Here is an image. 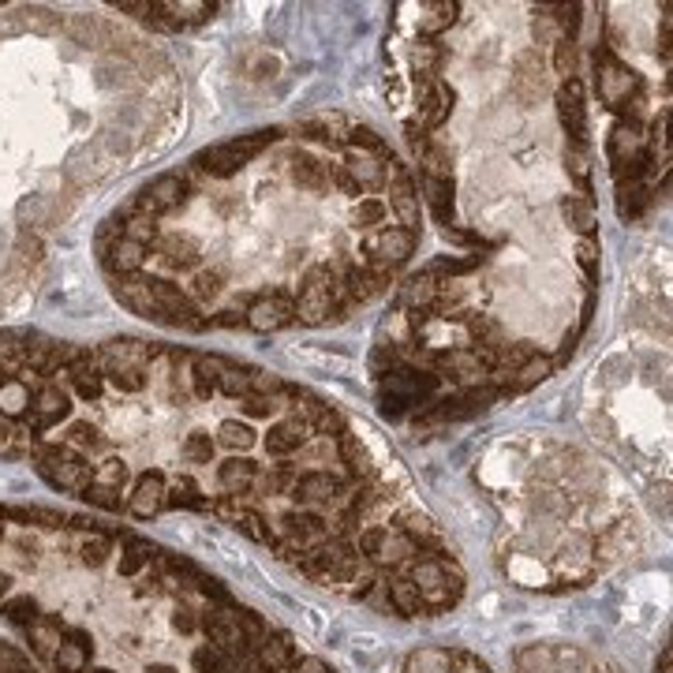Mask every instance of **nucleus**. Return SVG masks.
Here are the masks:
<instances>
[{"instance_id": "1", "label": "nucleus", "mask_w": 673, "mask_h": 673, "mask_svg": "<svg viewBox=\"0 0 673 673\" xmlns=\"http://www.w3.org/2000/svg\"><path fill=\"white\" fill-rule=\"evenodd\" d=\"M277 139H281V128L247 131V135H236V139H229V143H217V146H210V150L195 154V158L187 161V169L199 172L206 184H210V180L225 184V180H232V176H240V169L251 165L262 150H270Z\"/></svg>"}, {"instance_id": "2", "label": "nucleus", "mask_w": 673, "mask_h": 673, "mask_svg": "<svg viewBox=\"0 0 673 673\" xmlns=\"http://www.w3.org/2000/svg\"><path fill=\"white\" fill-rule=\"evenodd\" d=\"M442 386V378L438 374H427V371H416V367H393V371L382 374V386H378V397H382V412L389 416H401L408 408H416V404L430 401L434 393Z\"/></svg>"}, {"instance_id": "3", "label": "nucleus", "mask_w": 673, "mask_h": 673, "mask_svg": "<svg viewBox=\"0 0 673 673\" xmlns=\"http://www.w3.org/2000/svg\"><path fill=\"white\" fill-rule=\"evenodd\" d=\"M595 94L606 109H629V101L640 98V75L625 68L614 53H595Z\"/></svg>"}, {"instance_id": "4", "label": "nucleus", "mask_w": 673, "mask_h": 673, "mask_svg": "<svg viewBox=\"0 0 673 673\" xmlns=\"http://www.w3.org/2000/svg\"><path fill=\"white\" fill-rule=\"evenodd\" d=\"M498 397H502V393L490 386L460 389V393H453V397H445V401L434 404L430 412H419L416 423H457V419H472V416H479V412H487Z\"/></svg>"}, {"instance_id": "5", "label": "nucleus", "mask_w": 673, "mask_h": 673, "mask_svg": "<svg viewBox=\"0 0 673 673\" xmlns=\"http://www.w3.org/2000/svg\"><path fill=\"white\" fill-rule=\"evenodd\" d=\"M438 378H453L460 389H472V386H487V359L479 356L475 348H442L430 356Z\"/></svg>"}, {"instance_id": "6", "label": "nucleus", "mask_w": 673, "mask_h": 673, "mask_svg": "<svg viewBox=\"0 0 673 673\" xmlns=\"http://www.w3.org/2000/svg\"><path fill=\"white\" fill-rule=\"evenodd\" d=\"M419 247V232H408L401 225H386V229H374V236L363 244V251L371 255V262L378 266H389V270H397L404 266L408 258L416 255Z\"/></svg>"}, {"instance_id": "7", "label": "nucleus", "mask_w": 673, "mask_h": 673, "mask_svg": "<svg viewBox=\"0 0 673 673\" xmlns=\"http://www.w3.org/2000/svg\"><path fill=\"white\" fill-rule=\"evenodd\" d=\"M292 502L300 505V509H322V505H337L348 494L341 475L333 472H300L296 475V483H292Z\"/></svg>"}, {"instance_id": "8", "label": "nucleus", "mask_w": 673, "mask_h": 673, "mask_svg": "<svg viewBox=\"0 0 673 673\" xmlns=\"http://www.w3.org/2000/svg\"><path fill=\"white\" fill-rule=\"evenodd\" d=\"M386 180H389V210L397 214L401 221V229L408 232H419V195H416V184H412V176L404 172V165L389 158L386 161Z\"/></svg>"}, {"instance_id": "9", "label": "nucleus", "mask_w": 673, "mask_h": 673, "mask_svg": "<svg viewBox=\"0 0 673 673\" xmlns=\"http://www.w3.org/2000/svg\"><path fill=\"white\" fill-rule=\"evenodd\" d=\"M558 120L573 146H588V109H584V83L580 79H565L558 86Z\"/></svg>"}, {"instance_id": "10", "label": "nucleus", "mask_w": 673, "mask_h": 673, "mask_svg": "<svg viewBox=\"0 0 673 673\" xmlns=\"http://www.w3.org/2000/svg\"><path fill=\"white\" fill-rule=\"evenodd\" d=\"M258 472H262V464L251 457H221L214 464L217 494H225V498H247L258 483Z\"/></svg>"}, {"instance_id": "11", "label": "nucleus", "mask_w": 673, "mask_h": 673, "mask_svg": "<svg viewBox=\"0 0 673 673\" xmlns=\"http://www.w3.org/2000/svg\"><path fill=\"white\" fill-rule=\"evenodd\" d=\"M296 322V300H288L285 292H273V296H262L247 307L244 326L255 333H273V330H285Z\"/></svg>"}, {"instance_id": "12", "label": "nucleus", "mask_w": 673, "mask_h": 673, "mask_svg": "<svg viewBox=\"0 0 673 673\" xmlns=\"http://www.w3.org/2000/svg\"><path fill=\"white\" fill-rule=\"evenodd\" d=\"M307 442H311V427L300 416H281L277 423H270V434L262 438V449L277 460H288L292 453H300Z\"/></svg>"}, {"instance_id": "13", "label": "nucleus", "mask_w": 673, "mask_h": 673, "mask_svg": "<svg viewBox=\"0 0 673 673\" xmlns=\"http://www.w3.org/2000/svg\"><path fill=\"white\" fill-rule=\"evenodd\" d=\"M419 128L423 131H434L442 128L449 113H453V101H457V90L445 83V79H434V83H423L419 90Z\"/></svg>"}, {"instance_id": "14", "label": "nucleus", "mask_w": 673, "mask_h": 673, "mask_svg": "<svg viewBox=\"0 0 673 673\" xmlns=\"http://www.w3.org/2000/svg\"><path fill=\"white\" fill-rule=\"evenodd\" d=\"M217 442H214V434L210 430H202V427H191L180 438V460H184V468L187 472H195L199 475V468H210V464H217Z\"/></svg>"}, {"instance_id": "15", "label": "nucleus", "mask_w": 673, "mask_h": 673, "mask_svg": "<svg viewBox=\"0 0 673 673\" xmlns=\"http://www.w3.org/2000/svg\"><path fill=\"white\" fill-rule=\"evenodd\" d=\"M288 176H292V184L300 187V191H311V195H322V191H330V169L315 158V154H292L288 158Z\"/></svg>"}, {"instance_id": "16", "label": "nucleus", "mask_w": 673, "mask_h": 673, "mask_svg": "<svg viewBox=\"0 0 673 673\" xmlns=\"http://www.w3.org/2000/svg\"><path fill=\"white\" fill-rule=\"evenodd\" d=\"M330 318H337L330 292L318 285H303L300 300H296V322H303V326H326Z\"/></svg>"}, {"instance_id": "17", "label": "nucleus", "mask_w": 673, "mask_h": 673, "mask_svg": "<svg viewBox=\"0 0 673 673\" xmlns=\"http://www.w3.org/2000/svg\"><path fill=\"white\" fill-rule=\"evenodd\" d=\"M296 647H292V640L288 636H266L262 644L255 647V666L262 673H285L296 666Z\"/></svg>"}, {"instance_id": "18", "label": "nucleus", "mask_w": 673, "mask_h": 673, "mask_svg": "<svg viewBox=\"0 0 673 673\" xmlns=\"http://www.w3.org/2000/svg\"><path fill=\"white\" fill-rule=\"evenodd\" d=\"M382 584H386V595H389L393 614H401V617H423L427 614V610H423V595H419V588L412 584V576L393 573V576H386Z\"/></svg>"}, {"instance_id": "19", "label": "nucleus", "mask_w": 673, "mask_h": 673, "mask_svg": "<svg viewBox=\"0 0 673 673\" xmlns=\"http://www.w3.org/2000/svg\"><path fill=\"white\" fill-rule=\"evenodd\" d=\"M352 180H356L359 191H374V187H386V161L371 158V154H359V150H348V158L341 165Z\"/></svg>"}, {"instance_id": "20", "label": "nucleus", "mask_w": 673, "mask_h": 673, "mask_svg": "<svg viewBox=\"0 0 673 673\" xmlns=\"http://www.w3.org/2000/svg\"><path fill=\"white\" fill-rule=\"evenodd\" d=\"M438 288H442V277H430V273H416L408 285H404L401 300L408 307V315H430L434 303H438Z\"/></svg>"}, {"instance_id": "21", "label": "nucleus", "mask_w": 673, "mask_h": 673, "mask_svg": "<svg viewBox=\"0 0 673 673\" xmlns=\"http://www.w3.org/2000/svg\"><path fill=\"white\" fill-rule=\"evenodd\" d=\"M651 206V191H647L644 176H632V180H621L617 184V214L621 221H640Z\"/></svg>"}, {"instance_id": "22", "label": "nucleus", "mask_w": 673, "mask_h": 673, "mask_svg": "<svg viewBox=\"0 0 673 673\" xmlns=\"http://www.w3.org/2000/svg\"><path fill=\"white\" fill-rule=\"evenodd\" d=\"M214 442L225 457H240V453H247L258 438H255V430H251V423H240V419L229 416V419H221V423H217Z\"/></svg>"}, {"instance_id": "23", "label": "nucleus", "mask_w": 673, "mask_h": 673, "mask_svg": "<svg viewBox=\"0 0 673 673\" xmlns=\"http://www.w3.org/2000/svg\"><path fill=\"white\" fill-rule=\"evenodd\" d=\"M296 135L307 139V143H322V146H341L348 128H344L341 116H315V120H300L296 124Z\"/></svg>"}, {"instance_id": "24", "label": "nucleus", "mask_w": 673, "mask_h": 673, "mask_svg": "<svg viewBox=\"0 0 673 673\" xmlns=\"http://www.w3.org/2000/svg\"><path fill=\"white\" fill-rule=\"evenodd\" d=\"M423 199H427L430 214L438 225H453V180H434V176H423Z\"/></svg>"}, {"instance_id": "25", "label": "nucleus", "mask_w": 673, "mask_h": 673, "mask_svg": "<svg viewBox=\"0 0 673 673\" xmlns=\"http://www.w3.org/2000/svg\"><path fill=\"white\" fill-rule=\"evenodd\" d=\"M550 374H554V363H550L546 356H539V352H531L516 371H509V393H524V389L546 382Z\"/></svg>"}, {"instance_id": "26", "label": "nucleus", "mask_w": 673, "mask_h": 673, "mask_svg": "<svg viewBox=\"0 0 673 673\" xmlns=\"http://www.w3.org/2000/svg\"><path fill=\"white\" fill-rule=\"evenodd\" d=\"M337 453H341V460L348 464V472L356 475V479H371V457H367V449H363V442H359V434H352V430H341L337 434Z\"/></svg>"}, {"instance_id": "27", "label": "nucleus", "mask_w": 673, "mask_h": 673, "mask_svg": "<svg viewBox=\"0 0 673 673\" xmlns=\"http://www.w3.org/2000/svg\"><path fill=\"white\" fill-rule=\"evenodd\" d=\"M217 397H225V401H247L251 397V367H236L229 363L225 371L217 374Z\"/></svg>"}, {"instance_id": "28", "label": "nucleus", "mask_w": 673, "mask_h": 673, "mask_svg": "<svg viewBox=\"0 0 673 673\" xmlns=\"http://www.w3.org/2000/svg\"><path fill=\"white\" fill-rule=\"evenodd\" d=\"M296 475H300V472H296L288 460H281V464H273L270 472H258L255 490L262 494V498H281V494H288V490H292Z\"/></svg>"}, {"instance_id": "29", "label": "nucleus", "mask_w": 673, "mask_h": 673, "mask_svg": "<svg viewBox=\"0 0 673 673\" xmlns=\"http://www.w3.org/2000/svg\"><path fill=\"white\" fill-rule=\"evenodd\" d=\"M442 45L434 42V38H423V42L412 49V72H416V79H423V83H434V72H438V64H442Z\"/></svg>"}, {"instance_id": "30", "label": "nucleus", "mask_w": 673, "mask_h": 673, "mask_svg": "<svg viewBox=\"0 0 673 673\" xmlns=\"http://www.w3.org/2000/svg\"><path fill=\"white\" fill-rule=\"evenodd\" d=\"M561 214H565V221H569L580 236H591V232H595V206H591V199H584V195L561 199Z\"/></svg>"}, {"instance_id": "31", "label": "nucleus", "mask_w": 673, "mask_h": 673, "mask_svg": "<svg viewBox=\"0 0 673 673\" xmlns=\"http://www.w3.org/2000/svg\"><path fill=\"white\" fill-rule=\"evenodd\" d=\"M344 143L352 146V150H359V154H371V158H382L386 161V139L378 135L374 128H367V124H359V128H348V135H344Z\"/></svg>"}, {"instance_id": "32", "label": "nucleus", "mask_w": 673, "mask_h": 673, "mask_svg": "<svg viewBox=\"0 0 673 673\" xmlns=\"http://www.w3.org/2000/svg\"><path fill=\"white\" fill-rule=\"evenodd\" d=\"M516 72H520V90H524V98H539L543 94V68H539V57L535 53H524V57L516 60Z\"/></svg>"}, {"instance_id": "33", "label": "nucleus", "mask_w": 673, "mask_h": 673, "mask_svg": "<svg viewBox=\"0 0 673 673\" xmlns=\"http://www.w3.org/2000/svg\"><path fill=\"white\" fill-rule=\"evenodd\" d=\"M389 206L382 199H359L356 206H352V221H356L359 229H378L382 221H386Z\"/></svg>"}, {"instance_id": "34", "label": "nucleus", "mask_w": 673, "mask_h": 673, "mask_svg": "<svg viewBox=\"0 0 673 673\" xmlns=\"http://www.w3.org/2000/svg\"><path fill=\"white\" fill-rule=\"evenodd\" d=\"M457 12H460V4H430V15L419 23V30H423L427 38H434V34H442L445 27L457 23Z\"/></svg>"}, {"instance_id": "35", "label": "nucleus", "mask_w": 673, "mask_h": 673, "mask_svg": "<svg viewBox=\"0 0 673 673\" xmlns=\"http://www.w3.org/2000/svg\"><path fill=\"white\" fill-rule=\"evenodd\" d=\"M565 172L573 176L576 184L588 191L591 187V161H588V146H569L565 150Z\"/></svg>"}, {"instance_id": "36", "label": "nucleus", "mask_w": 673, "mask_h": 673, "mask_svg": "<svg viewBox=\"0 0 673 673\" xmlns=\"http://www.w3.org/2000/svg\"><path fill=\"white\" fill-rule=\"evenodd\" d=\"M599 240L595 236H580L576 240V262H580V270H584V277L588 281H595L599 277Z\"/></svg>"}, {"instance_id": "37", "label": "nucleus", "mask_w": 673, "mask_h": 673, "mask_svg": "<svg viewBox=\"0 0 673 673\" xmlns=\"http://www.w3.org/2000/svg\"><path fill=\"white\" fill-rule=\"evenodd\" d=\"M412 670H416V673H449V670H453V662H449V651L427 647V651L412 655Z\"/></svg>"}, {"instance_id": "38", "label": "nucleus", "mask_w": 673, "mask_h": 673, "mask_svg": "<svg viewBox=\"0 0 673 673\" xmlns=\"http://www.w3.org/2000/svg\"><path fill=\"white\" fill-rule=\"evenodd\" d=\"M554 72H558V79L565 83V79H576V45L573 42H554Z\"/></svg>"}, {"instance_id": "39", "label": "nucleus", "mask_w": 673, "mask_h": 673, "mask_svg": "<svg viewBox=\"0 0 673 673\" xmlns=\"http://www.w3.org/2000/svg\"><path fill=\"white\" fill-rule=\"evenodd\" d=\"M516 662H520V670L524 673H539V670H550V662H554V651L550 647H524L520 655H516Z\"/></svg>"}, {"instance_id": "40", "label": "nucleus", "mask_w": 673, "mask_h": 673, "mask_svg": "<svg viewBox=\"0 0 673 673\" xmlns=\"http://www.w3.org/2000/svg\"><path fill=\"white\" fill-rule=\"evenodd\" d=\"M281 389H285V382H281L277 374L251 367V397H277Z\"/></svg>"}, {"instance_id": "41", "label": "nucleus", "mask_w": 673, "mask_h": 673, "mask_svg": "<svg viewBox=\"0 0 673 673\" xmlns=\"http://www.w3.org/2000/svg\"><path fill=\"white\" fill-rule=\"evenodd\" d=\"M0 673H34V670H30V662L15 647L0 644Z\"/></svg>"}, {"instance_id": "42", "label": "nucleus", "mask_w": 673, "mask_h": 673, "mask_svg": "<svg viewBox=\"0 0 673 673\" xmlns=\"http://www.w3.org/2000/svg\"><path fill=\"white\" fill-rule=\"evenodd\" d=\"M404 139H408V146H412V154H423V150H427L430 143H434V139H430L427 131L419 128V124H408V128H404Z\"/></svg>"}, {"instance_id": "43", "label": "nucleus", "mask_w": 673, "mask_h": 673, "mask_svg": "<svg viewBox=\"0 0 673 673\" xmlns=\"http://www.w3.org/2000/svg\"><path fill=\"white\" fill-rule=\"evenodd\" d=\"M330 184L341 187L344 195H363V191L356 187V180H352V176H348V172H344L341 165H337V169H330Z\"/></svg>"}, {"instance_id": "44", "label": "nucleus", "mask_w": 673, "mask_h": 673, "mask_svg": "<svg viewBox=\"0 0 673 673\" xmlns=\"http://www.w3.org/2000/svg\"><path fill=\"white\" fill-rule=\"evenodd\" d=\"M292 673H333L330 666L322 659H315V655H307V659H296V666H292Z\"/></svg>"}, {"instance_id": "45", "label": "nucleus", "mask_w": 673, "mask_h": 673, "mask_svg": "<svg viewBox=\"0 0 673 673\" xmlns=\"http://www.w3.org/2000/svg\"><path fill=\"white\" fill-rule=\"evenodd\" d=\"M670 662H673V651H670V647H662V655H659V666H655V673H670Z\"/></svg>"}, {"instance_id": "46", "label": "nucleus", "mask_w": 673, "mask_h": 673, "mask_svg": "<svg viewBox=\"0 0 673 673\" xmlns=\"http://www.w3.org/2000/svg\"><path fill=\"white\" fill-rule=\"evenodd\" d=\"M236 673H262V670H258L255 662H247V666H240V670H236Z\"/></svg>"}]
</instances>
